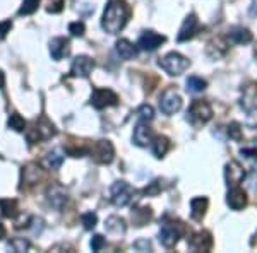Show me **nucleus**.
<instances>
[{
	"label": "nucleus",
	"instance_id": "f257e3e1",
	"mask_svg": "<svg viewBox=\"0 0 257 253\" xmlns=\"http://www.w3.org/2000/svg\"><path fill=\"white\" fill-rule=\"evenodd\" d=\"M131 18V7L125 0H110L101 18V28L108 35H118L127 26Z\"/></svg>",
	"mask_w": 257,
	"mask_h": 253
},
{
	"label": "nucleus",
	"instance_id": "f03ea898",
	"mask_svg": "<svg viewBox=\"0 0 257 253\" xmlns=\"http://www.w3.org/2000/svg\"><path fill=\"white\" fill-rule=\"evenodd\" d=\"M55 135H57L55 125H53L45 115H41L38 120H35L30 125V128H26V137H28V144H30V146L43 142V140H50Z\"/></svg>",
	"mask_w": 257,
	"mask_h": 253
},
{
	"label": "nucleus",
	"instance_id": "7ed1b4c3",
	"mask_svg": "<svg viewBox=\"0 0 257 253\" xmlns=\"http://www.w3.org/2000/svg\"><path fill=\"white\" fill-rule=\"evenodd\" d=\"M185 233H187V227L184 222L175 221V219H167L160 227V243L165 248H173Z\"/></svg>",
	"mask_w": 257,
	"mask_h": 253
},
{
	"label": "nucleus",
	"instance_id": "20e7f679",
	"mask_svg": "<svg viewBox=\"0 0 257 253\" xmlns=\"http://www.w3.org/2000/svg\"><path fill=\"white\" fill-rule=\"evenodd\" d=\"M211 118H213V108H211L208 101H204V99H194V101L190 103V106L187 110V120L190 122V125L201 128V127H204Z\"/></svg>",
	"mask_w": 257,
	"mask_h": 253
},
{
	"label": "nucleus",
	"instance_id": "39448f33",
	"mask_svg": "<svg viewBox=\"0 0 257 253\" xmlns=\"http://www.w3.org/2000/svg\"><path fill=\"white\" fill-rule=\"evenodd\" d=\"M158 65L168 74V76H180V74H184L185 70L189 69L190 60L178 52H170L163 59H160Z\"/></svg>",
	"mask_w": 257,
	"mask_h": 253
},
{
	"label": "nucleus",
	"instance_id": "423d86ee",
	"mask_svg": "<svg viewBox=\"0 0 257 253\" xmlns=\"http://www.w3.org/2000/svg\"><path fill=\"white\" fill-rule=\"evenodd\" d=\"M89 154L94 159V163L98 164H110L115 157V147L110 140H96L93 142V146L89 147Z\"/></svg>",
	"mask_w": 257,
	"mask_h": 253
},
{
	"label": "nucleus",
	"instance_id": "0eeeda50",
	"mask_svg": "<svg viewBox=\"0 0 257 253\" xmlns=\"http://www.w3.org/2000/svg\"><path fill=\"white\" fill-rule=\"evenodd\" d=\"M110 195H111V197H110L111 204L117 205V207H125V205L131 204L132 197H134V188H132L127 181L118 180V181H115V183L111 185Z\"/></svg>",
	"mask_w": 257,
	"mask_h": 253
},
{
	"label": "nucleus",
	"instance_id": "6e6552de",
	"mask_svg": "<svg viewBox=\"0 0 257 253\" xmlns=\"http://www.w3.org/2000/svg\"><path fill=\"white\" fill-rule=\"evenodd\" d=\"M117 105H118V96L111 89L96 88L91 93V106H94L96 110H105L108 106H117Z\"/></svg>",
	"mask_w": 257,
	"mask_h": 253
},
{
	"label": "nucleus",
	"instance_id": "1a4fd4ad",
	"mask_svg": "<svg viewBox=\"0 0 257 253\" xmlns=\"http://www.w3.org/2000/svg\"><path fill=\"white\" fill-rule=\"evenodd\" d=\"M180 108H182V98H180V94H178L173 88L167 89L163 94H161V98H160V110L163 111L165 115H168V117H170V115L177 113Z\"/></svg>",
	"mask_w": 257,
	"mask_h": 253
},
{
	"label": "nucleus",
	"instance_id": "9d476101",
	"mask_svg": "<svg viewBox=\"0 0 257 253\" xmlns=\"http://www.w3.org/2000/svg\"><path fill=\"white\" fill-rule=\"evenodd\" d=\"M213 234L206 229L192 233L187 238V246L192 251H209L213 248Z\"/></svg>",
	"mask_w": 257,
	"mask_h": 253
},
{
	"label": "nucleus",
	"instance_id": "9b49d317",
	"mask_svg": "<svg viewBox=\"0 0 257 253\" xmlns=\"http://www.w3.org/2000/svg\"><path fill=\"white\" fill-rule=\"evenodd\" d=\"M228 50H230V41H228L226 36H214L206 45V55L211 60H219L226 55Z\"/></svg>",
	"mask_w": 257,
	"mask_h": 253
},
{
	"label": "nucleus",
	"instance_id": "f8f14e48",
	"mask_svg": "<svg viewBox=\"0 0 257 253\" xmlns=\"http://www.w3.org/2000/svg\"><path fill=\"white\" fill-rule=\"evenodd\" d=\"M167 41L163 35H160V33L153 31V30H146L141 33L139 40H138V47L141 50H144V52H155V50H158L161 45Z\"/></svg>",
	"mask_w": 257,
	"mask_h": 253
},
{
	"label": "nucleus",
	"instance_id": "ddd939ff",
	"mask_svg": "<svg viewBox=\"0 0 257 253\" xmlns=\"http://www.w3.org/2000/svg\"><path fill=\"white\" fill-rule=\"evenodd\" d=\"M201 30H202V26H201V23H199L197 16L189 14L187 18L184 19V24H182L180 31H178V36H177L178 43H184V41L192 40Z\"/></svg>",
	"mask_w": 257,
	"mask_h": 253
},
{
	"label": "nucleus",
	"instance_id": "4468645a",
	"mask_svg": "<svg viewBox=\"0 0 257 253\" xmlns=\"http://www.w3.org/2000/svg\"><path fill=\"white\" fill-rule=\"evenodd\" d=\"M248 204V197L247 192L243 188L238 186H230L226 193V205L230 207L231 210H242L245 209Z\"/></svg>",
	"mask_w": 257,
	"mask_h": 253
},
{
	"label": "nucleus",
	"instance_id": "2eb2a0df",
	"mask_svg": "<svg viewBox=\"0 0 257 253\" xmlns=\"http://www.w3.org/2000/svg\"><path fill=\"white\" fill-rule=\"evenodd\" d=\"M94 69V60L88 55H79L72 60L70 65V76L72 77H89Z\"/></svg>",
	"mask_w": 257,
	"mask_h": 253
},
{
	"label": "nucleus",
	"instance_id": "dca6fc26",
	"mask_svg": "<svg viewBox=\"0 0 257 253\" xmlns=\"http://www.w3.org/2000/svg\"><path fill=\"white\" fill-rule=\"evenodd\" d=\"M43 180V171L38 164L31 163L23 168V173H21V188H28V186H35L38 185L40 181Z\"/></svg>",
	"mask_w": 257,
	"mask_h": 253
},
{
	"label": "nucleus",
	"instance_id": "f3484780",
	"mask_svg": "<svg viewBox=\"0 0 257 253\" xmlns=\"http://www.w3.org/2000/svg\"><path fill=\"white\" fill-rule=\"evenodd\" d=\"M67 190L60 185H52L47 190V202L50 207H53L55 210H62L64 205L67 204Z\"/></svg>",
	"mask_w": 257,
	"mask_h": 253
},
{
	"label": "nucleus",
	"instance_id": "a211bd4d",
	"mask_svg": "<svg viewBox=\"0 0 257 253\" xmlns=\"http://www.w3.org/2000/svg\"><path fill=\"white\" fill-rule=\"evenodd\" d=\"M153 139H155V132L148 125V122H139L134 128V135H132V140H134L136 146L148 147L151 146Z\"/></svg>",
	"mask_w": 257,
	"mask_h": 253
},
{
	"label": "nucleus",
	"instance_id": "6ab92c4d",
	"mask_svg": "<svg viewBox=\"0 0 257 253\" xmlns=\"http://www.w3.org/2000/svg\"><path fill=\"white\" fill-rule=\"evenodd\" d=\"M243 178H245V169H243L237 161H230V163L225 166V180H226L228 188H230V186H238L243 181Z\"/></svg>",
	"mask_w": 257,
	"mask_h": 253
},
{
	"label": "nucleus",
	"instance_id": "aec40b11",
	"mask_svg": "<svg viewBox=\"0 0 257 253\" xmlns=\"http://www.w3.org/2000/svg\"><path fill=\"white\" fill-rule=\"evenodd\" d=\"M70 53V41L67 38H53L50 41V55L53 60H62L65 57H69Z\"/></svg>",
	"mask_w": 257,
	"mask_h": 253
},
{
	"label": "nucleus",
	"instance_id": "412c9836",
	"mask_svg": "<svg viewBox=\"0 0 257 253\" xmlns=\"http://www.w3.org/2000/svg\"><path fill=\"white\" fill-rule=\"evenodd\" d=\"M105 231L111 238H122L127 231L125 221H123L122 217H118V215H110L105 221Z\"/></svg>",
	"mask_w": 257,
	"mask_h": 253
},
{
	"label": "nucleus",
	"instance_id": "4be33fe9",
	"mask_svg": "<svg viewBox=\"0 0 257 253\" xmlns=\"http://www.w3.org/2000/svg\"><path fill=\"white\" fill-rule=\"evenodd\" d=\"M226 38L233 45H248L252 41V33L250 30H247V28H243V26H235L228 31Z\"/></svg>",
	"mask_w": 257,
	"mask_h": 253
},
{
	"label": "nucleus",
	"instance_id": "5701e85b",
	"mask_svg": "<svg viewBox=\"0 0 257 253\" xmlns=\"http://www.w3.org/2000/svg\"><path fill=\"white\" fill-rule=\"evenodd\" d=\"M115 52L122 60H132L138 57V47L128 40H118L115 43Z\"/></svg>",
	"mask_w": 257,
	"mask_h": 253
},
{
	"label": "nucleus",
	"instance_id": "b1692460",
	"mask_svg": "<svg viewBox=\"0 0 257 253\" xmlns=\"http://www.w3.org/2000/svg\"><path fill=\"white\" fill-rule=\"evenodd\" d=\"M209 200L206 197H194L190 200V217L194 221H202V217L206 215V210H208Z\"/></svg>",
	"mask_w": 257,
	"mask_h": 253
},
{
	"label": "nucleus",
	"instance_id": "393cba45",
	"mask_svg": "<svg viewBox=\"0 0 257 253\" xmlns=\"http://www.w3.org/2000/svg\"><path fill=\"white\" fill-rule=\"evenodd\" d=\"M153 219V210L151 207L146 205H138L136 209H132V221L136 226H144Z\"/></svg>",
	"mask_w": 257,
	"mask_h": 253
},
{
	"label": "nucleus",
	"instance_id": "a878e982",
	"mask_svg": "<svg viewBox=\"0 0 257 253\" xmlns=\"http://www.w3.org/2000/svg\"><path fill=\"white\" fill-rule=\"evenodd\" d=\"M151 151H153V154H155V157H158V159L165 157V154L170 151L168 137H165V135L155 137V139H153V142H151Z\"/></svg>",
	"mask_w": 257,
	"mask_h": 253
},
{
	"label": "nucleus",
	"instance_id": "bb28decb",
	"mask_svg": "<svg viewBox=\"0 0 257 253\" xmlns=\"http://www.w3.org/2000/svg\"><path fill=\"white\" fill-rule=\"evenodd\" d=\"M0 212L4 217L14 219L19 212V204L16 198H0Z\"/></svg>",
	"mask_w": 257,
	"mask_h": 253
},
{
	"label": "nucleus",
	"instance_id": "cd10ccee",
	"mask_svg": "<svg viewBox=\"0 0 257 253\" xmlns=\"http://www.w3.org/2000/svg\"><path fill=\"white\" fill-rule=\"evenodd\" d=\"M185 86H187V93L197 94V93H202V91L208 88V82L199 76H190V77H187V81H185Z\"/></svg>",
	"mask_w": 257,
	"mask_h": 253
},
{
	"label": "nucleus",
	"instance_id": "c85d7f7f",
	"mask_svg": "<svg viewBox=\"0 0 257 253\" xmlns=\"http://www.w3.org/2000/svg\"><path fill=\"white\" fill-rule=\"evenodd\" d=\"M62 163H64V156H62L60 151H50L43 159V164L48 169H59Z\"/></svg>",
	"mask_w": 257,
	"mask_h": 253
},
{
	"label": "nucleus",
	"instance_id": "c756f323",
	"mask_svg": "<svg viewBox=\"0 0 257 253\" xmlns=\"http://www.w3.org/2000/svg\"><path fill=\"white\" fill-rule=\"evenodd\" d=\"M7 127L12 128V130L16 132H26V122H24V118L21 117L19 113H12L9 120H7Z\"/></svg>",
	"mask_w": 257,
	"mask_h": 253
},
{
	"label": "nucleus",
	"instance_id": "7c9ffc66",
	"mask_svg": "<svg viewBox=\"0 0 257 253\" xmlns=\"http://www.w3.org/2000/svg\"><path fill=\"white\" fill-rule=\"evenodd\" d=\"M226 134L231 140L235 142H242L243 140V132H242V125L238 122H231L230 125L226 127Z\"/></svg>",
	"mask_w": 257,
	"mask_h": 253
},
{
	"label": "nucleus",
	"instance_id": "2f4dec72",
	"mask_svg": "<svg viewBox=\"0 0 257 253\" xmlns=\"http://www.w3.org/2000/svg\"><path fill=\"white\" fill-rule=\"evenodd\" d=\"M41 0H23V6H21V9L18 14L19 16H31L35 14L36 11H38Z\"/></svg>",
	"mask_w": 257,
	"mask_h": 253
},
{
	"label": "nucleus",
	"instance_id": "473e14b6",
	"mask_svg": "<svg viewBox=\"0 0 257 253\" xmlns=\"http://www.w3.org/2000/svg\"><path fill=\"white\" fill-rule=\"evenodd\" d=\"M136 118H138L139 122H151V120L155 118V110L149 105L139 106L138 110H136Z\"/></svg>",
	"mask_w": 257,
	"mask_h": 253
},
{
	"label": "nucleus",
	"instance_id": "72a5a7b5",
	"mask_svg": "<svg viewBox=\"0 0 257 253\" xmlns=\"http://www.w3.org/2000/svg\"><path fill=\"white\" fill-rule=\"evenodd\" d=\"M7 248L12 251H16V253H21V251H28L31 248V243L28 241V239H24V238H14L12 241L7 244Z\"/></svg>",
	"mask_w": 257,
	"mask_h": 253
},
{
	"label": "nucleus",
	"instance_id": "f704fd0d",
	"mask_svg": "<svg viewBox=\"0 0 257 253\" xmlns=\"http://www.w3.org/2000/svg\"><path fill=\"white\" fill-rule=\"evenodd\" d=\"M81 222H82V226H84V229H94L96 227V224H98V215L94 214V212H84L81 215Z\"/></svg>",
	"mask_w": 257,
	"mask_h": 253
},
{
	"label": "nucleus",
	"instance_id": "c9c22d12",
	"mask_svg": "<svg viewBox=\"0 0 257 253\" xmlns=\"http://www.w3.org/2000/svg\"><path fill=\"white\" fill-rule=\"evenodd\" d=\"M240 154L247 157V159H257V140L250 144H245V146L240 149Z\"/></svg>",
	"mask_w": 257,
	"mask_h": 253
},
{
	"label": "nucleus",
	"instance_id": "e433bc0d",
	"mask_svg": "<svg viewBox=\"0 0 257 253\" xmlns=\"http://www.w3.org/2000/svg\"><path fill=\"white\" fill-rule=\"evenodd\" d=\"M69 33H70L72 36H77V38L84 36V33H86L84 23H81V21H77V23H70V24H69Z\"/></svg>",
	"mask_w": 257,
	"mask_h": 253
},
{
	"label": "nucleus",
	"instance_id": "4c0bfd02",
	"mask_svg": "<svg viewBox=\"0 0 257 253\" xmlns=\"http://www.w3.org/2000/svg\"><path fill=\"white\" fill-rule=\"evenodd\" d=\"M245 125L250 127V128H257V106H252L247 110Z\"/></svg>",
	"mask_w": 257,
	"mask_h": 253
},
{
	"label": "nucleus",
	"instance_id": "58836bf2",
	"mask_svg": "<svg viewBox=\"0 0 257 253\" xmlns=\"http://www.w3.org/2000/svg\"><path fill=\"white\" fill-rule=\"evenodd\" d=\"M89 244H91V250H93V251H99L106 244V239L103 238L101 234H94L93 238H91V243Z\"/></svg>",
	"mask_w": 257,
	"mask_h": 253
},
{
	"label": "nucleus",
	"instance_id": "ea45409f",
	"mask_svg": "<svg viewBox=\"0 0 257 253\" xmlns=\"http://www.w3.org/2000/svg\"><path fill=\"white\" fill-rule=\"evenodd\" d=\"M160 183H161V180H155L151 185L146 186V188L143 190V193L144 195H158L161 192V185Z\"/></svg>",
	"mask_w": 257,
	"mask_h": 253
},
{
	"label": "nucleus",
	"instance_id": "a19ab883",
	"mask_svg": "<svg viewBox=\"0 0 257 253\" xmlns=\"http://www.w3.org/2000/svg\"><path fill=\"white\" fill-rule=\"evenodd\" d=\"M134 248L138 251H151V243H149L148 239H138V241L134 243Z\"/></svg>",
	"mask_w": 257,
	"mask_h": 253
},
{
	"label": "nucleus",
	"instance_id": "79ce46f5",
	"mask_svg": "<svg viewBox=\"0 0 257 253\" xmlns=\"http://www.w3.org/2000/svg\"><path fill=\"white\" fill-rule=\"evenodd\" d=\"M11 28H12L11 21H4V23H0V40H4L7 36V33H11Z\"/></svg>",
	"mask_w": 257,
	"mask_h": 253
},
{
	"label": "nucleus",
	"instance_id": "37998d69",
	"mask_svg": "<svg viewBox=\"0 0 257 253\" xmlns=\"http://www.w3.org/2000/svg\"><path fill=\"white\" fill-rule=\"evenodd\" d=\"M62 9H64V0H57L55 4H50L48 7V12H52V14H57V12H60Z\"/></svg>",
	"mask_w": 257,
	"mask_h": 253
},
{
	"label": "nucleus",
	"instance_id": "c03bdc74",
	"mask_svg": "<svg viewBox=\"0 0 257 253\" xmlns=\"http://www.w3.org/2000/svg\"><path fill=\"white\" fill-rule=\"evenodd\" d=\"M248 12H250V16H257V0H252L250 7H248Z\"/></svg>",
	"mask_w": 257,
	"mask_h": 253
},
{
	"label": "nucleus",
	"instance_id": "a18cd8bd",
	"mask_svg": "<svg viewBox=\"0 0 257 253\" xmlns=\"http://www.w3.org/2000/svg\"><path fill=\"white\" fill-rule=\"evenodd\" d=\"M7 236V229H6V226L4 224H0V241H2L4 238Z\"/></svg>",
	"mask_w": 257,
	"mask_h": 253
},
{
	"label": "nucleus",
	"instance_id": "49530a36",
	"mask_svg": "<svg viewBox=\"0 0 257 253\" xmlns=\"http://www.w3.org/2000/svg\"><path fill=\"white\" fill-rule=\"evenodd\" d=\"M4 86H6V76H4V72L0 70V89H4Z\"/></svg>",
	"mask_w": 257,
	"mask_h": 253
},
{
	"label": "nucleus",
	"instance_id": "de8ad7c7",
	"mask_svg": "<svg viewBox=\"0 0 257 253\" xmlns=\"http://www.w3.org/2000/svg\"><path fill=\"white\" fill-rule=\"evenodd\" d=\"M254 59L257 62V43H255V47H254Z\"/></svg>",
	"mask_w": 257,
	"mask_h": 253
}]
</instances>
